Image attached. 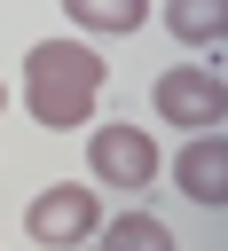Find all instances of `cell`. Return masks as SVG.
<instances>
[{
    "instance_id": "obj_2",
    "label": "cell",
    "mask_w": 228,
    "mask_h": 251,
    "mask_svg": "<svg viewBox=\"0 0 228 251\" xmlns=\"http://www.w3.org/2000/svg\"><path fill=\"white\" fill-rule=\"evenodd\" d=\"M157 118H165V126H189V133H220V118H228L220 71H212V63H173V71L157 78Z\"/></svg>"
},
{
    "instance_id": "obj_5",
    "label": "cell",
    "mask_w": 228,
    "mask_h": 251,
    "mask_svg": "<svg viewBox=\"0 0 228 251\" xmlns=\"http://www.w3.org/2000/svg\"><path fill=\"white\" fill-rule=\"evenodd\" d=\"M173 180H181L189 204L220 212L228 204V133H189V149L173 157Z\"/></svg>"
},
{
    "instance_id": "obj_1",
    "label": "cell",
    "mask_w": 228,
    "mask_h": 251,
    "mask_svg": "<svg viewBox=\"0 0 228 251\" xmlns=\"http://www.w3.org/2000/svg\"><path fill=\"white\" fill-rule=\"evenodd\" d=\"M102 78H110V63L86 39H39L24 55V110L47 133H79L94 118V102H102Z\"/></svg>"
},
{
    "instance_id": "obj_8",
    "label": "cell",
    "mask_w": 228,
    "mask_h": 251,
    "mask_svg": "<svg viewBox=\"0 0 228 251\" xmlns=\"http://www.w3.org/2000/svg\"><path fill=\"white\" fill-rule=\"evenodd\" d=\"M94 243H102V251H173V227L149 220V212H118V220L94 227Z\"/></svg>"
},
{
    "instance_id": "obj_7",
    "label": "cell",
    "mask_w": 228,
    "mask_h": 251,
    "mask_svg": "<svg viewBox=\"0 0 228 251\" xmlns=\"http://www.w3.org/2000/svg\"><path fill=\"white\" fill-rule=\"evenodd\" d=\"M63 16H71L79 31H102V39H126V31H142L149 0H63Z\"/></svg>"
},
{
    "instance_id": "obj_6",
    "label": "cell",
    "mask_w": 228,
    "mask_h": 251,
    "mask_svg": "<svg viewBox=\"0 0 228 251\" xmlns=\"http://www.w3.org/2000/svg\"><path fill=\"white\" fill-rule=\"evenodd\" d=\"M165 24H173V39L181 47H220V31H228V0H173L165 8Z\"/></svg>"
},
{
    "instance_id": "obj_3",
    "label": "cell",
    "mask_w": 228,
    "mask_h": 251,
    "mask_svg": "<svg viewBox=\"0 0 228 251\" xmlns=\"http://www.w3.org/2000/svg\"><path fill=\"white\" fill-rule=\"evenodd\" d=\"M94 227H102V204H94V188H79V180L39 188V196H31V212H24V235H31V243H47V251H79Z\"/></svg>"
},
{
    "instance_id": "obj_4",
    "label": "cell",
    "mask_w": 228,
    "mask_h": 251,
    "mask_svg": "<svg viewBox=\"0 0 228 251\" xmlns=\"http://www.w3.org/2000/svg\"><path fill=\"white\" fill-rule=\"evenodd\" d=\"M86 165L102 188H149L157 180V141L142 126H94L86 133Z\"/></svg>"
},
{
    "instance_id": "obj_9",
    "label": "cell",
    "mask_w": 228,
    "mask_h": 251,
    "mask_svg": "<svg viewBox=\"0 0 228 251\" xmlns=\"http://www.w3.org/2000/svg\"><path fill=\"white\" fill-rule=\"evenodd\" d=\"M0 102H8V86H0Z\"/></svg>"
}]
</instances>
